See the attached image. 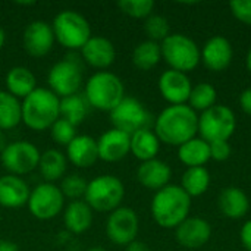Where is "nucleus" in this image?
I'll return each mask as SVG.
<instances>
[{
  "mask_svg": "<svg viewBox=\"0 0 251 251\" xmlns=\"http://www.w3.org/2000/svg\"><path fill=\"white\" fill-rule=\"evenodd\" d=\"M125 251H151L150 250V247L146 244V243H143V241H132L131 244H128L126 247H125Z\"/></svg>",
  "mask_w": 251,
  "mask_h": 251,
  "instance_id": "obj_42",
  "label": "nucleus"
},
{
  "mask_svg": "<svg viewBox=\"0 0 251 251\" xmlns=\"http://www.w3.org/2000/svg\"><path fill=\"white\" fill-rule=\"evenodd\" d=\"M193 85L187 74L179 71H165L159 78V91L162 97L174 104H185L190 99Z\"/></svg>",
  "mask_w": 251,
  "mask_h": 251,
  "instance_id": "obj_16",
  "label": "nucleus"
},
{
  "mask_svg": "<svg viewBox=\"0 0 251 251\" xmlns=\"http://www.w3.org/2000/svg\"><path fill=\"white\" fill-rule=\"evenodd\" d=\"M7 146V143H6V137H4V132L0 129V153L4 150V147Z\"/></svg>",
  "mask_w": 251,
  "mask_h": 251,
  "instance_id": "obj_44",
  "label": "nucleus"
},
{
  "mask_svg": "<svg viewBox=\"0 0 251 251\" xmlns=\"http://www.w3.org/2000/svg\"><path fill=\"white\" fill-rule=\"evenodd\" d=\"M84 97L88 106L110 113L125 99V87L122 79L113 72L99 71L85 82Z\"/></svg>",
  "mask_w": 251,
  "mask_h": 251,
  "instance_id": "obj_4",
  "label": "nucleus"
},
{
  "mask_svg": "<svg viewBox=\"0 0 251 251\" xmlns=\"http://www.w3.org/2000/svg\"><path fill=\"white\" fill-rule=\"evenodd\" d=\"M204 66L213 72L225 71L232 62V44L222 35H215L206 41L203 50H200Z\"/></svg>",
  "mask_w": 251,
  "mask_h": 251,
  "instance_id": "obj_18",
  "label": "nucleus"
},
{
  "mask_svg": "<svg viewBox=\"0 0 251 251\" xmlns=\"http://www.w3.org/2000/svg\"><path fill=\"white\" fill-rule=\"evenodd\" d=\"M209 146H210V159L216 162H225L226 159H229L232 149L228 141H213L209 143Z\"/></svg>",
  "mask_w": 251,
  "mask_h": 251,
  "instance_id": "obj_39",
  "label": "nucleus"
},
{
  "mask_svg": "<svg viewBox=\"0 0 251 251\" xmlns=\"http://www.w3.org/2000/svg\"><path fill=\"white\" fill-rule=\"evenodd\" d=\"M50 135L51 140L57 146H68L75 137H76V126H74L71 122L59 118L50 128Z\"/></svg>",
  "mask_w": 251,
  "mask_h": 251,
  "instance_id": "obj_37",
  "label": "nucleus"
},
{
  "mask_svg": "<svg viewBox=\"0 0 251 251\" xmlns=\"http://www.w3.org/2000/svg\"><path fill=\"white\" fill-rule=\"evenodd\" d=\"M4 41H6V32H4V29L0 26V50H1L3 46H4Z\"/></svg>",
  "mask_w": 251,
  "mask_h": 251,
  "instance_id": "obj_45",
  "label": "nucleus"
},
{
  "mask_svg": "<svg viewBox=\"0 0 251 251\" xmlns=\"http://www.w3.org/2000/svg\"><path fill=\"white\" fill-rule=\"evenodd\" d=\"M87 185H88V182L81 175L72 174V175L63 176L59 188L65 199H71L72 201H75V200H81L85 196Z\"/></svg>",
  "mask_w": 251,
  "mask_h": 251,
  "instance_id": "obj_34",
  "label": "nucleus"
},
{
  "mask_svg": "<svg viewBox=\"0 0 251 251\" xmlns=\"http://www.w3.org/2000/svg\"><path fill=\"white\" fill-rule=\"evenodd\" d=\"M240 238H241V243L246 247V250L251 251V219L243 225L241 232H240Z\"/></svg>",
  "mask_w": 251,
  "mask_h": 251,
  "instance_id": "obj_40",
  "label": "nucleus"
},
{
  "mask_svg": "<svg viewBox=\"0 0 251 251\" xmlns=\"http://www.w3.org/2000/svg\"><path fill=\"white\" fill-rule=\"evenodd\" d=\"M199 132V116L188 104L168 106L154 119V134L160 143L179 147L196 138Z\"/></svg>",
  "mask_w": 251,
  "mask_h": 251,
  "instance_id": "obj_1",
  "label": "nucleus"
},
{
  "mask_svg": "<svg viewBox=\"0 0 251 251\" xmlns=\"http://www.w3.org/2000/svg\"><path fill=\"white\" fill-rule=\"evenodd\" d=\"M235 113L224 104H215L199 116V132L207 143L228 141L235 132Z\"/></svg>",
  "mask_w": 251,
  "mask_h": 251,
  "instance_id": "obj_8",
  "label": "nucleus"
},
{
  "mask_svg": "<svg viewBox=\"0 0 251 251\" xmlns=\"http://www.w3.org/2000/svg\"><path fill=\"white\" fill-rule=\"evenodd\" d=\"M144 31H146L149 40L156 41V43H159V41L162 43L169 35L171 26H169V22L165 16L151 13L144 22Z\"/></svg>",
  "mask_w": 251,
  "mask_h": 251,
  "instance_id": "obj_36",
  "label": "nucleus"
},
{
  "mask_svg": "<svg viewBox=\"0 0 251 251\" xmlns=\"http://www.w3.org/2000/svg\"><path fill=\"white\" fill-rule=\"evenodd\" d=\"M65 204V197L60 188L51 182H41L29 193L28 210L29 213L40 221H50L56 218Z\"/></svg>",
  "mask_w": 251,
  "mask_h": 251,
  "instance_id": "obj_12",
  "label": "nucleus"
},
{
  "mask_svg": "<svg viewBox=\"0 0 251 251\" xmlns=\"http://www.w3.org/2000/svg\"><path fill=\"white\" fill-rule=\"evenodd\" d=\"M246 65H247V69L250 71L251 74V49L249 50V53H247V59H246Z\"/></svg>",
  "mask_w": 251,
  "mask_h": 251,
  "instance_id": "obj_46",
  "label": "nucleus"
},
{
  "mask_svg": "<svg viewBox=\"0 0 251 251\" xmlns=\"http://www.w3.org/2000/svg\"><path fill=\"white\" fill-rule=\"evenodd\" d=\"M22 41L29 56L44 57L51 51L56 40L51 25L47 24L46 21L37 19L26 25V28L24 29Z\"/></svg>",
  "mask_w": 251,
  "mask_h": 251,
  "instance_id": "obj_14",
  "label": "nucleus"
},
{
  "mask_svg": "<svg viewBox=\"0 0 251 251\" xmlns=\"http://www.w3.org/2000/svg\"><path fill=\"white\" fill-rule=\"evenodd\" d=\"M81 56L91 68L107 69L116 59V49L109 38L91 35L81 49Z\"/></svg>",
  "mask_w": 251,
  "mask_h": 251,
  "instance_id": "obj_19",
  "label": "nucleus"
},
{
  "mask_svg": "<svg viewBox=\"0 0 251 251\" xmlns=\"http://www.w3.org/2000/svg\"><path fill=\"white\" fill-rule=\"evenodd\" d=\"M218 204L222 215L229 219H241L250 209V200L247 194L237 187L225 188L219 196Z\"/></svg>",
  "mask_w": 251,
  "mask_h": 251,
  "instance_id": "obj_24",
  "label": "nucleus"
},
{
  "mask_svg": "<svg viewBox=\"0 0 251 251\" xmlns=\"http://www.w3.org/2000/svg\"><path fill=\"white\" fill-rule=\"evenodd\" d=\"M118 7L126 16H131L134 19H147L154 9V1L153 0H121L118 1Z\"/></svg>",
  "mask_w": 251,
  "mask_h": 251,
  "instance_id": "obj_35",
  "label": "nucleus"
},
{
  "mask_svg": "<svg viewBox=\"0 0 251 251\" xmlns=\"http://www.w3.org/2000/svg\"><path fill=\"white\" fill-rule=\"evenodd\" d=\"M65 228L72 234H84L93 224V209L82 200L71 201L63 210Z\"/></svg>",
  "mask_w": 251,
  "mask_h": 251,
  "instance_id": "obj_23",
  "label": "nucleus"
},
{
  "mask_svg": "<svg viewBox=\"0 0 251 251\" xmlns=\"http://www.w3.org/2000/svg\"><path fill=\"white\" fill-rule=\"evenodd\" d=\"M191 197L181 185L169 184L156 191L151 200V216L154 222L165 229H172L181 225L190 213Z\"/></svg>",
  "mask_w": 251,
  "mask_h": 251,
  "instance_id": "obj_2",
  "label": "nucleus"
},
{
  "mask_svg": "<svg viewBox=\"0 0 251 251\" xmlns=\"http://www.w3.org/2000/svg\"><path fill=\"white\" fill-rule=\"evenodd\" d=\"M110 122L115 129H119L128 135H132L140 129L150 128L151 124L154 125L150 112L140 100L134 97H125L110 112Z\"/></svg>",
  "mask_w": 251,
  "mask_h": 251,
  "instance_id": "obj_9",
  "label": "nucleus"
},
{
  "mask_svg": "<svg viewBox=\"0 0 251 251\" xmlns=\"http://www.w3.org/2000/svg\"><path fill=\"white\" fill-rule=\"evenodd\" d=\"M18 4H22V6H32V4H35V1H19Z\"/></svg>",
  "mask_w": 251,
  "mask_h": 251,
  "instance_id": "obj_48",
  "label": "nucleus"
},
{
  "mask_svg": "<svg viewBox=\"0 0 251 251\" xmlns=\"http://www.w3.org/2000/svg\"><path fill=\"white\" fill-rule=\"evenodd\" d=\"M218 100V91L216 88L209 84V82H200L196 87H193L190 99H188V106L193 110H200L204 112L216 104Z\"/></svg>",
  "mask_w": 251,
  "mask_h": 251,
  "instance_id": "obj_33",
  "label": "nucleus"
},
{
  "mask_svg": "<svg viewBox=\"0 0 251 251\" xmlns=\"http://www.w3.org/2000/svg\"><path fill=\"white\" fill-rule=\"evenodd\" d=\"M66 166H68V159L57 149H49L40 154L38 171L44 182L54 184L56 181L63 179L66 174Z\"/></svg>",
  "mask_w": 251,
  "mask_h": 251,
  "instance_id": "obj_26",
  "label": "nucleus"
},
{
  "mask_svg": "<svg viewBox=\"0 0 251 251\" xmlns=\"http://www.w3.org/2000/svg\"><path fill=\"white\" fill-rule=\"evenodd\" d=\"M54 40L68 50H81L90 40L91 26L85 16L76 10H62L51 22Z\"/></svg>",
  "mask_w": 251,
  "mask_h": 251,
  "instance_id": "obj_5",
  "label": "nucleus"
},
{
  "mask_svg": "<svg viewBox=\"0 0 251 251\" xmlns=\"http://www.w3.org/2000/svg\"><path fill=\"white\" fill-rule=\"evenodd\" d=\"M0 251H19L18 246L9 240H0Z\"/></svg>",
  "mask_w": 251,
  "mask_h": 251,
  "instance_id": "obj_43",
  "label": "nucleus"
},
{
  "mask_svg": "<svg viewBox=\"0 0 251 251\" xmlns=\"http://www.w3.org/2000/svg\"><path fill=\"white\" fill-rule=\"evenodd\" d=\"M85 251H106L103 247H99V246H94V247H90V249H87Z\"/></svg>",
  "mask_w": 251,
  "mask_h": 251,
  "instance_id": "obj_47",
  "label": "nucleus"
},
{
  "mask_svg": "<svg viewBox=\"0 0 251 251\" xmlns=\"http://www.w3.org/2000/svg\"><path fill=\"white\" fill-rule=\"evenodd\" d=\"M178 159L187 168H200L210 160V146L203 138H193L178 147Z\"/></svg>",
  "mask_w": 251,
  "mask_h": 251,
  "instance_id": "obj_28",
  "label": "nucleus"
},
{
  "mask_svg": "<svg viewBox=\"0 0 251 251\" xmlns=\"http://www.w3.org/2000/svg\"><path fill=\"white\" fill-rule=\"evenodd\" d=\"M125 197L124 182L115 175H100L91 179L87 185L84 201L93 209V212L112 213Z\"/></svg>",
  "mask_w": 251,
  "mask_h": 251,
  "instance_id": "obj_6",
  "label": "nucleus"
},
{
  "mask_svg": "<svg viewBox=\"0 0 251 251\" xmlns=\"http://www.w3.org/2000/svg\"><path fill=\"white\" fill-rule=\"evenodd\" d=\"M210 237H212L210 224L199 216L187 218L181 225L175 228V238L178 244L188 250L201 249L209 243Z\"/></svg>",
  "mask_w": 251,
  "mask_h": 251,
  "instance_id": "obj_15",
  "label": "nucleus"
},
{
  "mask_svg": "<svg viewBox=\"0 0 251 251\" xmlns=\"http://www.w3.org/2000/svg\"><path fill=\"white\" fill-rule=\"evenodd\" d=\"M240 104H241V109L251 116V87L244 90L240 96Z\"/></svg>",
  "mask_w": 251,
  "mask_h": 251,
  "instance_id": "obj_41",
  "label": "nucleus"
},
{
  "mask_svg": "<svg viewBox=\"0 0 251 251\" xmlns=\"http://www.w3.org/2000/svg\"><path fill=\"white\" fill-rule=\"evenodd\" d=\"M49 90L53 91L59 99H65L78 94L82 85V69L78 60L66 57L56 62L47 75Z\"/></svg>",
  "mask_w": 251,
  "mask_h": 251,
  "instance_id": "obj_10",
  "label": "nucleus"
},
{
  "mask_svg": "<svg viewBox=\"0 0 251 251\" xmlns=\"http://www.w3.org/2000/svg\"><path fill=\"white\" fill-rule=\"evenodd\" d=\"M29 187L21 178L15 175L0 176V206L7 209H18L28 203L29 199Z\"/></svg>",
  "mask_w": 251,
  "mask_h": 251,
  "instance_id": "obj_22",
  "label": "nucleus"
},
{
  "mask_svg": "<svg viewBox=\"0 0 251 251\" xmlns=\"http://www.w3.org/2000/svg\"><path fill=\"white\" fill-rule=\"evenodd\" d=\"M40 154L41 153L35 144L21 140L9 143L0 153V160L3 168L10 175L22 176L38 168Z\"/></svg>",
  "mask_w": 251,
  "mask_h": 251,
  "instance_id": "obj_11",
  "label": "nucleus"
},
{
  "mask_svg": "<svg viewBox=\"0 0 251 251\" xmlns=\"http://www.w3.org/2000/svg\"><path fill=\"white\" fill-rule=\"evenodd\" d=\"M88 113V103L85 97L74 94L65 99H60V118L71 122L74 126L82 124Z\"/></svg>",
  "mask_w": 251,
  "mask_h": 251,
  "instance_id": "obj_32",
  "label": "nucleus"
},
{
  "mask_svg": "<svg viewBox=\"0 0 251 251\" xmlns=\"http://www.w3.org/2000/svg\"><path fill=\"white\" fill-rule=\"evenodd\" d=\"M172 176V171L169 165L163 160L153 159L147 162H141L137 169V179L138 182L151 191H159L169 185Z\"/></svg>",
  "mask_w": 251,
  "mask_h": 251,
  "instance_id": "obj_21",
  "label": "nucleus"
},
{
  "mask_svg": "<svg viewBox=\"0 0 251 251\" xmlns=\"http://www.w3.org/2000/svg\"><path fill=\"white\" fill-rule=\"evenodd\" d=\"M22 122V101L7 91H0V129H13Z\"/></svg>",
  "mask_w": 251,
  "mask_h": 251,
  "instance_id": "obj_29",
  "label": "nucleus"
},
{
  "mask_svg": "<svg viewBox=\"0 0 251 251\" xmlns=\"http://www.w3.org/2000/svg\"><path fill=\"white\" fill-rule=\"evenodd\" d=\"M60 118V99L44 87H37L22 100V122L32 131L43 132Z\"/></svg>",
  "mask_w": 251,
  "mask_h": 251,
  "instance_id": "obj_3",
  "label": "nucleus"
},
{
  "mask_svg": "<svg viewBox=\"0 0 251 251\" xmlns=\"http://www.w3.org/2000/svg\"><path fill=\"white\" fill-rule=\"evenodd\" d=\"M6 91L16 99L24 100L37 88V78L28 68L13 66L6 74Z\"/></svg>",
  "mask_w": 251,
  "mask_h": 251,
  "instance_id": "obj_25",
  "label": "nucleus"
},
{
  "mask_svg": "<svg viewBox=\"0 0 251 251\" xmlns=\"http://www.w3.org/2000/svg\"><path fill=\"white\" fill-rule=\"evenodd\" d=\"M97 149L100 160L109 163L119 162L129 154L131 135L112 128L100 135V138L97 140Z\"/></svg>",
  "mask_w": 251,
  "mask_h": 251,
  "instance_id": "obj_17",
  "label": "nucleus"
},
{
  "mask_svg": "<svg viewBox=\"0 0 251 251\" xmlns=\"http://www.w3.org/2000/svg\"><path fill=\"white\" fill-rule=\"evenodd\" d=\"M160 50L162 59H165L171 69L184 74L197 68L201 60L199 46L184 34H169L160 43Z\"/></svg>",
  "mask_w": 251,
  "mask_h": 251,
  "instance_id": "obj_7",
  "label": "nucleus"
},
{
  "mask_svg": "<svg viewBox=\"0 0 251 251\" xmlns=\"http://www.w3.org/2000/svg\"><path fill=\"white\" fill-rule=\"evenodd\" d=\"M162 59L160 43L146 40L135 46L132 51V63L140 71H150L153 69L159 60Z\"/></svg>",
  "mask_w": 251,
  "mask_h": 251,
  "instance_id": "obj_30",
  "label": "nucleus"
},
{
  "mask_svg": "<svg viewBox=\"0 0 251 251\" xmlns=\"http://www.w3.org/2000/svg\"><path fill=\"white\" fill-rule=\"evenodd\" d=\"M140 221L134 209L118 207L113 210L106 222V235L116 246H128L137 240Z\"/></svg>",
  "mask_w": 251,
  "mask_h": 251,
  "instance_id": "obj_13",
  "label": "nucleus"
},
{
  "mask_svg": "<svg viewBox=\"0 0 251 251\" xmlns=\"http://www.w3.org/2000/svg\"><path fill=\"white\" fill-rule=\"evenodd\" d=\"M210 185V174L204 166L200 168H188L182 175L181 188L190 197L203 196Z\"/></svg>",
  "mask_w": 251,
  "mask_h": 251,
  "instance_id": "obj_31",
  "label": "nucleus"
},
{
  "mask_svg": "<svg viewBox=\"0 0 251 251\" xmlns=\"http://www.w3.org/2000/svg\"><path fill=\"white\" fill-rule=\"evenodd\" d=\"M66 159L76 168H91L99 160L97 140L91 135H76L66 146Z\"/></svg>",
  "mask_w": 251,
  "mask_h": 251,
  "instance_id": "obj_20",
  "label": "nucleus"
},
{
  "mask_svg": "<svg viewBox=\"0 0 251 251\" xmlns=\"http://www.w3.org/2000/svg\"><path fill=\"white\" fill-rule=\"evenodd\" d=\"M229 7L240 22L251 25V0H234L229 3Z\"/></svg>",
  "mask_w": 251,
  "mask_h": 251,
  "instance_id": "obj_38",
  "label": "nucleus"
},
{
  "mask_svg": "<svg viewBox=\"0 0 251 251\" xmlns=\"http://www.w3.org/2000/svg\"><path fill=\"white\" fill-rule=\"evenodd\" d=\"M160 150V141L154 131L150 128L140 129L131 135V150L129 153L134 154L141 162L153 160L156 159L157 153Z\"/></svg>",
  "mask_w": 251,
  "mask_h": 251,
  "instance_id": "obj_27",
  "label": "nucleus"
}]
</instances>
